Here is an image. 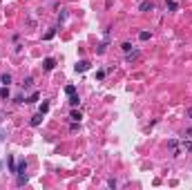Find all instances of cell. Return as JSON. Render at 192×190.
Masks as SVG:
<instances>
[{
  "label": "cell",
  "instance_id": "1",
  "mask_svg": "<svg viewBox=\"0 0 192 190\" xmlns=\"http://www.w3.org/2000/svg\"><path fill=\"white\" fill-rule=\"evenodd\" d=\"M89 67H92V63H89V61H78V63H76V67H74V70L83 74V72H87V70H89Z\"/></svg>",
  "mask_w": 192,
  "mask_h": 190
},
{
  "label": "cell",
  "instance_id": "2",
  "mask_svg": "<svg viewBox=\"0 0 192 190\" xmlns=\"http://www.w3.org/2000/svg\"><path fill=\"white\" fill-rule=\"evenodd\" d=\"M54 67H56V58H52V56H49V58L43 61V70H45V72H52Z\"/></svg>",
  "mask_w": 192,
  "mask_h": 190
},
{
  "label": "cell",
  "instance_id": "3",
  "mask_svg": "<svg viewBox=\"0 0 192 190\" xmlns=\"http://www.w3.org/2000/svg\"><path fill=\"white\" fill-rule=\"evenodd\" d=\"M11 92H9V85H2V90H0V101H9Z\"/></svg>",
  "mask_w": 192,
  "mask_h": 190
},
{
  "label": "cell",
  "instance_id": "4",
  "mask_svg": "<svg viewBox=\"0 0 192 190\" xmlns=\"http://www.w3.org/2000/svg\"><path fill=\"white\" fill-rule=\"evenodd\" d=\"M43 116H45V114H43V112H38V114H36V116H31V121H29V123L34 125V128H38V125H40V123H43Z\"/></svg>",
  "mask_w": 192,
  "mask_h": 190
},
{
  "label": "cell",
  "instance_id": "5",
  "mask_svg": "<svg viewBox=\"0 0 192 190\" xmlns=\"http://www.w3.org/2000/svg\"><path fill=\"white\" fill-rule=\"evenodd\" d=\"M139 9H141V11H154V5H152L150 0H143V2L139 5Z\"/></svg>",
  "mask_w": 192,
  "mask_h": 190
},
{
  "label": "cell",
  "instance_id": "6",
  "mask_svg": "<svg viewBox=\"0 0 192 190\" xmlns=\"http://www.w3.org/2000/svg\"><path fill=\"white\" fill-rule=\"evenodd\" d=\"M139 56H141V51L139 49H132V51H127V54H125V58L132 63V61H139Z\"/></svg>",
  "mask_w": 192,
  "mask_h": 190
},
{
  "label": "cell",
  "instance_id": "7",
  "mask_svg": "<svg viewBox=\"0 0 192 190\" xmlns=\"http://www.w3.org/2000/svg\"><path fill=\"white\" fill-rule=\"evenodd\" d=\"M69 119L74 121V123H81V119H83V112H81V110H72V114H69Z\"/></svg>",
  "mask_w": 192,
  "mask_h": 190
},
{
  "label": "cell",
  "instance_id": "8",
  "mask_svg": "<svg viewBox=\"0 0 192 190\" xmlns=\"http://www.w3.org/2000/svg\"><path fill=\"white\" fill-rule=\"evenodd\" d=\"M25 170H27V161L22 159V161H18V165H16V175H25Z\"/></svg>",
  "mask_w": 192,
  "mask_h": 190
},
{
  "label": "cell",
  "instance_id": "9",
  "mask_svg": "<svg viewBox=\"0 0 192 190\" xmlns=\"http://www.w3.org/2000/svg\"><path fill=\"white\" fill-rule=\"evenodd\" d=\"M165 9H168V11H177V9H179L177 0H165Z\"/></svg>",
  "mask_w": 192,
  "mask_h": 190
},
{
  "label": "cell",
  "instance_id": "10",
  "mask_svg": "<svg viewBox=\"0 0 192 190\" xmlns=\"http://www.w3.org/2000/svg\"><path fill=\"white\" fill-rule=\"evenodd\" d=\"M31 87H34V78L27 76L25 80H22V90H31Z\"/></svg>",
  "mask_w": 192,
  "mask_h": 190
},
{
  "label": "cell",
  "instance_id": "11",
  "mask_svg": "<svg viewBox=\"0 0 192 190\" xmlns=\"http://www.w3.org/2000/svg\"><path fill=\"white\" fill-rule=\"evenodd\" d=\"M0 83H2V85H11V74H9V72H5L2 76H0Z\"/></svg>",
  "mask_w": 192,
  "mask_h": 190
},
{
  "label": "cell",
  "instance_id": "12",
  "mask_svg": "<svg viewBox=\"0 0 192 190\" xmlns=\"http://www.w3.org/2000/svg\"><path fill=\"white\" fill-rule=\"evenodd\" d=\"M78 103H81L78 94H72V96H69V105H72V107H78Z\"/></svg>",
  "mask_w": 192,
  "mask_h": 190
},
{
  "label": "cell",
  "instance_id": "13",
  "mask_svg": "<svg viewBox=\"0 0 192 190\" xmlns=\"http://www.w3.org/2000/svg\"><path fill=\"white\" fill-rule=\"evenodd\" d=\"M54 36H56V27H52V29H49L47 34H45V36H43V40H52Z\"/></svg>",
  "mask_w": 192,
  "mask_h": 190
},
{
  "label": "cell",
  "instance_id": "14",
  "mask_svg": "<svg viewBox=\"0 0 192 190\" xmlns=\"http://www.w3.org/2000/svg\"><path fill=\"white\" fill-rule=\"evenodd\" d=\"M65 94H67V96L76 94V85H65Z\"/></svg>",
  "mask_w": 192,
  "mask_h": 190
},
{
  "label": "cell",
  "instance_id": "15",
  "mask_svg": "<svg viewBox=\"0 0 192 190\" xmlns=\"http://www.w3.org/2000/svg\"><path fill=\"white\" fill-rule=\"evenodd\" d=\"M38 96H40V94H38V92H34L29 99H25V103H36V101H38Z\"/></svg>",
  "mask_w": 192,
  "mask_h": 190
},
{
  "label": "cell",
  "instance_id": "16",
  "mask_svg": "<svg viewBox=\"0 0 192 190\" xmlns=\"http://www.w3.org/2000/svg\"><path fill=\"white\" fill-rule=\"evenodd\" d=\"M150 36H152L150 31H141V34H139V38H141V40H150Z\"/></svg>",
  "mask_w": 192,
  "mask_h": 190
},
{
  "label": "cell",
  "instance_id": "17",
  "mask_svg": "<svg viewBox=\"0 0 192 190\" xmlns=\"http://www.w3.org/2000/svg\"><path fill=\"white\" fill-rule=\"evenodd\" d=\"M121 49L125 51V54H127V51H132V43H123V45H121Z\"/></svg>",
  "mask_w": 192,
  "mask_h": 190
},
{
  "label": "cell",
  "instance_id": "18",
  "mask_svg": "<svg viewBox=\"0 0 192 190\" xmlns=\"http://www.w3.org/2000/svg\"><path fill=\"white\" fill-rule=\"evenodd\" d=\"M38 112H43V114H47V112H49V103H47V101H45V103H43V105H40V110H38Z\"/></svg>",
  "mask_w": 192,
  "mask_h": 190
},
{
  "label": "cell",
  "instance_id": "19",
  "mask_svg": "<svg viewBox=\"0 0 192 190\" xmlns=\"http://www.w3.org/2000/svg\"><path fill=\"white\" fill-rule=\"evenodd\" d=\"M9 170L16 175V161H14V157H9Z\"/></svg>",
  "mask_w": 192,
  "mask_h": 190
},
{
  "label": "cell",
  "instance_id": "20",
  "mask_svg": "<svg viewBox=\"0 0 192 190\" xmlns=\"http://www.w3.org/2000/svg\"><path fill=\"white\" fill-rule=\"evenodd\" d=\"M25 181H27V175H18V179H16V183H18V186H22Z\"/></svg>",
  "mask_w": 192,
  "mask_h": 190
},
{
  "label": "cell",
  "instance_id": "21",
  "mask_svg": "<svg viewBox=\"0 0 192 190\" xmlns=\"http://www.w3.org/2000/svg\"><path fill=\"white\" fill-rule=\"evenodd\" d=\"M107 186H110V188H116L118 181H116V179H107Z\"/></svg>",
  "mask_w": 192,
  "mask_h": 190
},
{
  "label": "cell",
  "instance_id": "22",
  "mask_svg": "<svg viewBox=\"0 0 192 190\" xmlns=\"http://www.w3.org/2000/svg\"><path fill=\"white\" fill-rule=\"evenodd\" d=\"M183 150H192V141H185L183 139Z\"/></svg>",
  "mask_w": 192,
  "mask_h": 190
},
{
  "label": "cell",
  "instance_id": "23",
  "mask_svg": "<svg viewBox=\"0 0 192 190\" xmlns=\"http://www.w3.org/2000/svg\"><path fill=\"white\" fill-rule=\"evenodd\" d=\"M14 103H18V105H20V103H25V96H16Z\"/></svg>",
  "mask_w": 192,
  "mask_h": 190
},
{
  "label": "cell",
  "instance_id": "24",
  "mask_svg": "<svg viewBox=\"0 0 192 190\" xmlns=\"http://www.w3.org/2000/svg\"><path fill=\"white\" fill-rule=\"evenodd\" d=\"M183 136H185V139H190V136H192V128H190V130H185V134H183Z\"/></svg>",
  "mask_w": 192,
  "mask_h": 190
},
{
  "label": "cell",
  "instance_id": "25",
  "mask_svg": "<svg viewBox=\"0 0 192 190\" xmlns=\"http://www.w3.org/2000/svg\"><path fill=\"white\" fill-rule=\"evenodd\" d=\"M185 114H188V119H192V107H190V110H188V112H185Z\"/></svg>",
  "mask_w": 192,
  "mask_h": 190
}]
</instances>
